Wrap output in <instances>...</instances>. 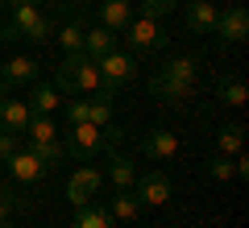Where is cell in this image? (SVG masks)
<instances>
[{
    "label": "cell",
    "instance_id": "obj_2",
    "mask_svg": "<svg viewBox=\"0 0 249 228\" xmlns=\"http://www.w3.org/2000/svg\"><path fill=\"white\" fill-rule=\"evenodd\" d=\"M54 88L67 91V96H104V79H100V67L88 54H67L58 62V75H54Z\"/></svg>",
    "mask_w": 249,
    "mask_h": 228
},
{
    "label": "cell",
    "instance_id": "obj_24",
    "mask_svg": "<svg viewBox=\"0 0 249 228\" xmlns=\"http://www.w3.org/2000/svg\"><path fill=\"white\" fill-rule=\"evenodd\" d=\"M21 137L25 141H58V124H54V116H29Z\"/></svg>",
    "mask_w": 249,
    "mask_h": 228
},
{
    "label": "cell",
    "instance_id": "obj_4",
    "mask_svg": "<svg viewBox=\"0 0 249 228\" xmlns=\"http://www.w3.org/2000/svg\"><path fill=\"white\" fill-rule=\"evenodd\" d=\"M96 67H100V79H104V96L108 100H116V91H121L129 79H137V58L129 50H121V46H116L112 54H104Z\"/></svg>",
    "mask_w": 249,
    "mask_h": 228
},
{
    "label": "cell",
    "instance_id": "obj_13",
    "mask_svg": "<svg viewBox=\"0 0 249 228\" xmlns=\"http://www.w3.org/2000/svg\"><path fill=\"white\" fill-rule=\"evenodd\" d=\"M216 4L212 0H187L183 4V25L191 29V34H212L216 29Z\"/></svg>",
    "mask_w": 249,
    "mask_h": 228
},
{
    "label": "cell",
    "instance_id": "obj_17",
    "mask_svg": "<svg viewBox=\"0 0 249 228\" xmlns=\"http://www.w3.org/2000/svg\"><path fill=\"white\" fill-rule=\"evenodd\" d=\"M29 104L25 100H4V108H0V133H25V124H29Z\"/></svg>",
    "mask_w": 249,
    "mask_h": 228
},
{
    "label": "cell",
    "instance_id": "obj_22",
    "mask_svg": "<svg viewBox=\"0 0 249 228\" xmlns=\"http://www.w3.org/2000/svg\"><path fill=\"white\" fill-rule=\"evenodd\" d=\"M108 216L121 220V224H133V220L142 216V199H137L133 191H116V199H112V208H108Z\"/></svg>",
    "mask_w": 249,
    "mask_h": 228
},
{
    "label": "cell",
    "instance_id": "obj_27",
    "mask_svg": "<svg viewBox=\"0 0 249 228\" xmlns=\"http://www.w3.org/2000/svg\"><path fill=\"white\" fill-rule=\"evenodd\" d=\"M58 34V46L67 54H79L83 50V25H62V29H54Z\"/></svg>",
    "mask_w": 249,
    "mask_h": 228
},
{
    "label": "cell",
    "instance_id": "obj_11",
    "mask_svg": "<svg viewBox=\"0 0 249 228\" xmlns=\"http://www.w3.org/2000/svg\"><path fill=\"white\" fill-rule=\"evenodd\" d=\"M17 211H34L29 187H9V183H0V228H13V216H17Z\"/></svg>",
    "mask_w": 249,
    "mask_h": 228
},
{
    "label": "cell",
    "instance_id": "obj_1",
    "mask_svg": "<svg viewBox=\"0 0 249 228\" xmlns=\"http://www.w3.org/2000/svg\"><path fill=\"white\" fill-rule=\"evenodd\" d=\"M196 79H199L196 58H170L150 75V96L166 100L170 108H183L187 100H196Z\"/></svg>",
    "mask_w": 249,
    "mask_h": 228
},
{
    "label": "cell",
    "instance_id": "obj_7",
    "mask_svg": "<svg viewBox=\"0 0 249 228\" xmlns=\"http://www.w3.org/2000/svg\"><path fill=\"white\" fill-rule=\"evenodd\" d=\"M67 154H75L79 162H91L100 154V149H108L104 145V129H96L91 121H83V124H71V133H67Z\"/></svg>",
    "mask_w": 249,
    "mask_h": 228
},
{
    "label": "cell",
    "instance_id": "obj_31",
    "mask_svg": "<svg viewBox=\"0 0 249 228\" xmlns=\"http://www.w3.org/2000/svg\"><path fill=\"white\" fill-rule=\"evenodd\" d=\"M17 145H21L17 133H0V162H9L13 154H17Z\"/></svg>",
    "mask_w": 249,
    "mask_h": 228
},
{
    "label": "cell",
    "instance_id": "obj_32",
    "mask_svg": "<svg viewBox=\"0 0 249 228\" xmlns=\"http://www.w3.org/2000/svg\"><path fill=\"white\" fill-rule=\"evenodd\" d=\"M9 9H21V4H42V0H4Z\"/></svg>",
    "mask_w": 249,
    "mask_h": 228
},
{
    "label": "cell",
    "instance_id": "obj_35",
    "mask_svg": "<svg viewBox=\"0 0 249 228\" xmlns=\"http://www.w3.org/2000/svg\"><path fill=\"white\" fill-rule=\"evenodd\" d=\"M79 4H100V0H79Z\"/></svg>",
    "mask_w": 249,
    "mask_h": 228
},
{
    "label": "cell",
    "instance_id": "obj_23",
    "mask_svg": "<svg viewBox=\"0 0 249 228\" xmlns=\"http://www.w3.org/2000/svg\"><path fill=\"white\" fill-rule=\"evenodd\" d=\"M216 91H220V104H229V108H245V100H249V88L241 75H224Z\"/></svg>",
    "mask_w": 249,
    "mask_h": 228
},
{
    "label": "cell",
    "instance_id": "obj_3",
    "mask_svg": "<svg viewBox=\"0 0 249 228\" xmlns=\"http://www.w3.org/2000/svg\"><path fill=\"white\" fill-rule=\"evenodd\" d=\"M166 29L158 25V17H142V13H133V21L124 25V46H129V54H150V50H166Z\"/></svg>",
    "mask_w": 249,
    "mask_h": 228
},
{
    "label": "cell",
    "instance_id": "obj_28",
    "mask_svg": "<svg viewBox=\"0 0 249 228\" xmlns=\"http://www.w3.org/2000/svg\"><path fill=\"white\" fill-rule=\"evenodd\" d=\"M208 175H212L216 183H229V178H237V166H232V158L216 154V158H208Z\"/></svg>",
    "mask_w": 249,
    "mask_h": 228
},
{
    "label": "cell",
    "instance_id": "obj_6",
    "mask_svg": "<svg viewBox=\"0 0 249 228\" xmlns=\"http://www.w3.org/2000/svg\"><path fill=\"white\" fill-rule=\"evenodd\" d=\"M216 42L220 46H241L249 37V9L245 4H229L224 13H216Z\"/></svg>",
    "mask_w": 249,
    "mask_h": 228
},
{
    "label": "cell",
    "instance_id": "obj_30",
    "mask_svg": "<svg viewBox=\"0 0 249 228\" xmlns=\"http://www.w3.org/2000/svg\"><path fill=\"white\" fill-rule=\"evenodd\" d=\"M88 121V100H71L67 104V124H83Z\"/></svg>",
    "mask_w": 249,
    "mask_h": 228
},
{
    "label": "cell",
    "instance_id": "obj_29",
    "mask_svg": "<svg viewBox=\"0 0 249 228\" xmlns=\"http://www.w3.org/2000/svg\"><path fill=\"white\" fill-rule=\"evenodd\" d=\"M170 9H178V0H142V17H166Z\"/></svg>",
    "mask_w": 249,
    "mask_h": 228
},
{
    "label": "cell",
    "instance_id": "obj_19",
    "mask_svg": "<svg viewBox=\"0 0 249 228\" xmlns=\"http://www.w3.org/2000/svg\"><path fill=\"white\" fill-rule=\"evenodd\" d=\"M25 104H29L34 116H54V108H58V88H54V83H37L25 96Z\"/></svg>",
    "mask_w": 249,
    "mask_h": 228
},
{
    "label": "cell",
    "instance_id": "obj_5",
    "mask_svg": "<svg viewBox=\"0 0 249 228\" xmlns=\"http://www.w3.org/2000/svg\"><path fill=\"white\" fill-rule=\"evenodd\" d=\"M9 25L17 29V37H25V42H34V46L50 42V34L58 29V25H54V17H46V13H42V4H21V9H13Z\"/></svg>",
    "mask_w": 249,
    "mask_h": 228
},
{
    "label": "cell",
    "instance_id": "obj_34",
    "mask_svg": "<svg viewBox=\"0 0 249 228\" xmlns=\"http://www.w3.org/2000/svg\"><path fill=\"white\" fill-rule=\"evenodd\" d=\"M58 4H67V9H75V4H79V0H58Z\"/></svg>",
    "mask_w": 249,
    "mask_h": 228
},
{
    "label": "cell",
    "instance_id": "obj_14",
    "mask_svg": "<svg viewBox=\"0 0 249 228\" xmlns=\"http://www.w3.org/2000/svg\"><path fill=\"white\" fill-rule=\"evenodd\" d=\"M96 9H100V25L112 29L116 37L124 34V25H129V21H133V0H100Z\"/></svg>",
    "mask_w": 249,
    "mask_h": 228
},
{
    "label": "cell",
    "instance_id": "obj_10",
    "mask_svg": "<svg viewBox=\"0 0 249 228\" xmlns=\"http://www.w3.org/2000/svg\"><path fill=\"white\" fill-rule=\"evenodd\" d=\"M100 187H104V175H100L96 166H79L67 178V199H71L75 208H83V203H91L100 195Z\"/></svg>",
    "mask_w": 249,
    "mask_h": 228
},
{
    "label": "cell",
    "instance_id": "obj_33",
    "mask_svg": "<svg viewBox=\"0 0 249 228\" xmlns=\"http://www.w3.org/2000/svg\"><path fill=\"white\" fill-rule=\"evenodd\" d=\"M4 100H9V88H4V83H0V108H4Z\"/></svg>",
    "mask_w": 249,
    "mask_h": 228
},
{
    "label": "cell",
    "instance_id": "obj_9",
    "mask_svg": "<svg viewBox=\"0 0 249 228\" xmlns=\"http://www.w3.org/2000/svg\"><path fill=\"white\" fill-rule=\"evenodd\" d=\"M133 195L142 199V208H162V203L170 199V175L166 170H137V183H133Z\"/></svg>",
    "mask_w": 249,
    "mask_h": 228
},
{
    "label": "cell",
    "instance_id": "obj_12",
    "mask_svg": "<svg viewBox=\"0 0 249 228\" xmlns=\"http://www.w3.org/2000/svg\"><path fill=\"white\" fill-rule=\"evenodd\" d=\"M142 154L145 158H154V162H170L178 154V133H170V129H150L142 137Z\"/></svg>",
    "mask_w": 249,
    "mask_h": 228
},
{
    "label": "cell",
    "instance_id": "obj_15",
    "mask_svg": "<svg viewBox=\"0 0 249 228\" xmlns=\"http://www.w3.org/2000/svg\"><path fill=\"white\" fill-rule=\"evenodd\" d=\"M37 62L34 58H9L4 62V67H0V83H4V88H25V83H37Z\"/></svg>",
    "mask_w": 249,
    "mask_h": 228
},
{
    "label": "cell",
    "instance_id": "obj_25",
    "mask_svg": "<svg viewBox=\"0 0 249 228\" xmlns=\"http://www.w3.org/2000/svg\"><path fill=\"white\" fill-rule=\"evenodd\" d=\"M25 145L34 149V154L46 162V166H54V162L67 158V145H62V141H25Z\"/></svg>",
    "mask_w": 249,
    "mask_h": 228
},
{
    "label": "cell",
    "instance_id": "obj_20",
    "mask_svg": "<svg viewBox=\"0 0 249 228\" xmlns=\"http://www.w3.org/2000/svg\"><path fill=\"white\" fill-rule=\"evenodd\" d=\"M241 149H245V129H241V124H220V129H216V154L237 158Z\"/></svg>",
    "mask_w": 249,
    "mask_h": 228
},
{
    "label": "cell",
    "instance_id": "obj_16",
    "mask_svg": "<svg viewBox=\"0 0 249 228\" xmlns=\"http://www.w3.org/2000/svg\"><path fill=\"white\" fill-rule=\"evenodd\" d=\"M112 50H116V34L112 29H104V25L83 29V54H88L91 62H100L104 54H112Z\"/></svg>",
    "mask_w": 249,
    "mask_h": 228
},
{
    "label": "cell",
    "instance_id": "obj_18",
    "mask_svg": "<svg viewBox=\"0 0 249 228\" xmlns=\"http://www.w3.org/2000/svg\"><path fill=\"white\" fill-rule=\"evenodd\" d=\"M108 183H112L116 191H133V183H137V162L129 158V154H112V166H108Z\"/></svg>",
    "mask_w": 249,
    "mask_h": 228
},
{
    "label": "cell",
    "instance_id": "obj_21",
    "mask_svg": "<svg viewBox=\"0 0 249 228\" xmlns=\"http://www.w3.org/2000/svg\"><path fill=\"white\" fill-rule=\"evenodd\" d=\"M75 228H116V220L100 203H83V208H75Z\"/></svg>",
    "mask_w": 249,
    "mask_h": 228
},
{
    "label": "cell",
    "instance_id": "obj_8",
    "mask_svg": "<svg viewBox=\"0 0 249 228\" xmlns=\"http://www.w3.org/2000/svg\"><path fill=\"white\" fill-rule=\"evenodd\" d=\"M4 166L13 170V183H17V187H37L46 175H50V166H46V162L37 158L29 145H17V154H13Z\"/></svg>",
    "mask_w": 249,
    "mask_h": 228
},
{
    "label": "cell",
    "instance_id": "obj_26",
    "mask_svg": "<svg viewBox=\"0 0 249 228\" xmlns=\"http://www.w3.org/2000/svg\"><path fill=\"white\" fill-rule=\"evenodd\" d=\"M88 121L96 124V129L112 124V100H108V96H96V100H88Z\"/></svg>",
    "mask_w": 249,
    "mask_h": 228
}]
</instances>
